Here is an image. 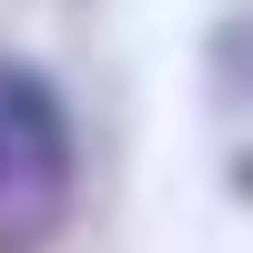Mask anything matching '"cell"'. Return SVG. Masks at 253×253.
I'll list each match as a JSON object with an SVG mask.
<instances>
[{
  "mask_svg": "<svg viewBox=\"0 0 253 253\" xmlns=\"http://www.w3.org/2000/svg\"><path fill=\"white\" fill-rule=\"evenodd\" d=\"M71 203H81L71 101L31 61H0V253H51L71 233Z\"/></svg>",
  "mask_w": 253,
  "mask_h": 253,
  "instance_id": "1",
  "label": "cell"
},
{
  "mask_svg": "<svg viewBox=\"0 0 253 253\" xmlns=\"http://www.w3.org/2000/svg\"><path fill=\"white\" fill-rule=\"evenodd\" d=\"M223 182H233V193L253 203V142H233V162H223Z\"/></svg>",
  "mask_w": 253,
  "mask_h": 253,
  "instance_id": "3",
  "label": "cell"
},
{
  "mask_svg": "<svg viewBox=\"0 0 253 253\" xmlns=\"http://www.w3.org/2000/svg\"><path fill=\"white\" fill-rule=\"evenodd\" d=\"M203 101L223 122H253V0L213 10V31H203Z\"/></svg>",
  "mask_w": 253,
  "mask_h": 253,
  "instance_id": "2",
  "label": "cell"
}]
</instances>
